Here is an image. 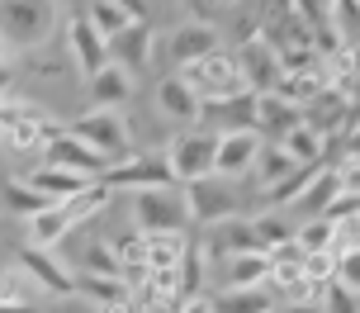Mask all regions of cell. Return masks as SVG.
Returning <instances> with one entry per match:
<instances>
[{
    "mask_svg": "<svg viewBox=\"0 0 360 313\" xmlns=\"http://www.w3.org/2000/svg\"><path fill=\"white\" fill-rule=\"evenodd\" d=\"M62 24L57 0H0V48L15 57L43 53Z\"/></svg>",
    "mask_w": 360,
    "mask_h": 313,
    "instance_id": "1",
    "label": "cell"
},
{
    "mask_svg": "<svg viewBox=\"0 0 360 313\" xmlns=\"http://www.w3.org/2000/svg\"><path fill=\"white\" fill-rule=\"evenodd\" d=\"M67 129H72L90 152H100L109 166L138 157V152H133V124H128V114H119V110H86V114H76Z\"/></svg>",
    "mask_w": 360,
    "mask_h": 313,
    "instance_id": "2",
    "label": "cell"
},
{
    "mask_svg": "<svg viewBox=\"0 0 360 313\" xmlns=\"http://www.w3.org/2000/svg\"><path fill=\"white\" fill-rule=\"evenodd\" d=\"M176 76L199 95L204 110H209V105H223V100H233V95L247 91V86H242V72H237V57L228 53V48H218V53L199 57V62H190V67H180Z\"/></svg>",
    "mask_w": 360,
    "mask_h": 313,
    "instance_id": "3",
    "label": "cell"
},
{
    "mask_svg": "<svg viewBox=\"0 0 360 313\" xmlns=\"http://www.w3.org/2000/svg\"><path fill=\"white\" fill-rule=\"evenodd\" d=\"M214 157H218V133L195 124V129H180L171 143H166V166L176 185H195L204 176H214Z\"/></svg>",
    "mask_w": 360,
    "mask_h": 313,
    "instance_id": "4",
    "label": "cell"
},
{
    "mask_svg": "<svg viewBox=\"0 0 360 313\" xmlns=\"http://www.w3.org/2000/svg\"><path fill=\"white\" fill-rule=\"evenodd\" d=\"M133 228L152 238V233H185L190 228V209H185V190L166 185V190H138L133 195Z\"/></svg>",
    "mask_w": 360,
    "mask_h": 313,
    "instance_id": "5",
    "label": "cell"
},
{
    "mask_svg": "<svg viewBox=\"0 0 360 313\" xmlns=\"http://www.w3.org/2000/svg\"><path fill=\"white\" fill-rule=\"evenodd\" d=\"M185 190V209H190V223H204L214 228L223 219H237L242 214V190L237 181H223V176H204L195 185H180Z\"/></svg>",
    "mask_w": 360,
    "mask_h": 313,
    "instance_id": "6",
    "label": "cell"
},
{
    "mask_svg": "<svg viewBox=\"0 0 360 313\" xmlns=\"http://www.w3.org/2000/svg\"><path fill=\"white\" fill-rule=\"evenodd\" d=\"M237 72H242V86L252 95H270L275 86H280V53H275V43H270L266 34H252L237 43Z\"/></svg>",
    "mask_w": 360,
    "mask_h": 313,
    "instance_id": "7",
    "label": "cell"
},
{
    "mask_svg": "<svg viewBox=\"0 0 360 313\" xmlns=\"http://www.w3.org/2000/svg\"><path fill=\"white\" fill-rule=\"evenodd\" d=\"M218 48H223V34H218L209 19H185L166 38V62H171V72H180V67H190V62L218 53Z\"/></svg>",
    "mask_w": 360,
    "mask_h": 313,
    "instance_id": "8",
    "label": "cell"
},
{
    "mask_svg": "<svg viewBox=\"0 0 360 313\" xmlns=\"http://www.w3.org/2000/svg\"><path fill=\"white\" fill-rule=\"evenodd\" d=\"M105 185L114 195H119V190L138 195V190H166V185H176V176H171L166 157H128V162L105 171Z\"/></svg>",
    "mask_w": 360,
    "mask_h": 313,
    "instance_id": "9",
    "label": "cell"
},
{
    "mask_svg": "<svg viewBox=\"0 0 360 313\" xmlns=\"http://www.w3.org/2000/svg\"><path fill=\"white\" fill-rule=\"evenodd\" d=\"M24 276L34 280V290H43V295H57V299H67L76 295V271H67L62 261H57V252H43V247H24L15 261Z\"/></svg>",
    "mask_w": 360,
    "mask_h": 313,
    "instance_id": "10",
    "label": "cell"
},
{
    "mask_svg": "<svg viewBox=\"0 0 360 313\" xmlns=\"http://www.w3.org/2000/svg\"><path fill=\"white\" fill-rule=\"evenodd\" d=\"M43 162L53 166H67V171H81V176H90V181H105L109 162L100 157V152H90L81 138H76L67 124H57V133L48 138V152H43Z\"/></svg>",
    "mask_w": 360,
    "mask_h": 313,
    "instance_id": "11",
    "label": "cell"
},
{
    "mask_svg": "<svg viewBox=\"0 0 360 313\" xmlns=\"http://www.w3.org/2000/svg\"><path fill=\"white\" fill-rule=\"evenodd\" d=\"M152 105H157V114H162V119H171V124H180V129H195L199 119H204L199 95L190 91L176 72L157 76V95H152Z\"/></svg>",
    "mask_w": 360,
    "mask_h": 313,
    "instance_id": "12",
    "label": "cell"
},
{
    "mask_svg": "<svg viewBox=\"0 0 360 313\" xmlns=\"http://www.w3.org/2000/svg\"><path fill=\"white\" fill-rule=\"evenodd\" d=\"M67 57H72V67L86 76V81L100 72V67H109V43L90 29L86 15H72V19H67Z\"/></svg>",
    "mask_w": 360,
    "mask_h": 313,
    "instance_id": "13",
    "label": "cell"
},
{
    "mask_svg": "<svg viewBox=\"0 0 360 313\" xmlns=\"http://www.w3.org/2000/svg\"><path fill=\"white\" fill-rule=\"evenodd\" d=\"M261 148H266V143H261L256 133H218L214 176H223V181H242V176H252Z\"/></svg>",
    "mask_w": 360,
    "mask_h": 313,
    "instance_id": "14",
    "label": "cell"
},
{
    "mask_svg": "<svg viewBox=\"0 0 360 313\" xmlns=\"http://www.w3.org/2000/svg\"><path fill=\"white\" fill-rule=\"evenodd\" d=\"M304 124V110H294L285 95H256V114H252V133L261 143H280L289 129H299Z\"/></svg>",
    "mask_w": 360,
    "mask_h": 313,
    "instance_id": "15",
    "label": "cell"
},
{
    "mask_svg": "<svg viewBox=\"0 0 360 313\" xmlns=\"http://www.w3.org/2000/svg\"><path fill=\"white\" fill-rule=\"evenodd\" d=\"M242 252H261V238H256V223L252 219H223L209 228V242H204V257H218V261H228V257H242Z\"/></svg>",
    "mask_w": 360,
    "mask_h": 313,
    "instance_id": "16",
    "label": "cell"
},
{
    "mask_svg": "<svg viewBox=\"0 0 360 313\" xmlns=\"http://www.w3.org/2000/svg\"><path fill=\"white\" fill-rule=\"evenodd\" d=\"M19 181L34 185L43 200L62 204V200H72V195H81V190L90 185V176H81V171H67V166H53V162H38V166H29Z\"/></svg>",
    "mask_w": 360,
    "mask_h": 313,
    "instance_id": "17",
    "label": "cell"
},
{
    "mask_svg": "<svg viewBox=\"0 0 360 313\" xmlns=\"http://www.w3.org/2000/svg\"><path fill=\"white\" fill-rule=\"evenodd\" d=\"M157 57V34H152V24H133L128 34H119L114 43H109V62H119L128 76H138V72H147V62Z\"/></svg>",
    "mask_w": 360,
    "mask_h": 313,
    "instance_id": "18",
    "label": "cell"
},
{
    "mask_svg": "<svg viewBox=\"0 0 360 313\" xmlns=\"http://www.w3.org/2000/svg\"><path fill=\"white\" fill-rule=\"evenodd\" d=\"M90 86V100H95V110H128V100H133V91H138V76H128L119 62H109V67H100V72L86 81Z\"/></svg>",
    "mask_w": 360,
    "mask_h": 313,
    "instance_id": "19",
    "label": "cell"
},
{
    "mask_svg": "<svg viewBox=\"0 0 360 313\" xmlns=\"http://www.w3.org/2000/svg\"><path fill=\"white\" fill-rule=\"evenodd\" d=\"M342 200V181H337V166H318L313 171V181L294 195V204L289 209H299L304 219H327V209Z\"/></svg>",
    "mask_w": 360,
    "mask_h": 313,
    "instance_id": "20",
    "label": "cell"
},
{
    "mask_svg": "<svg viewBox=\"0 0 360 313\" xmlns=\"http://www.w3.org/2000/svg\"><path fill=\"white\" fill-rule=\"evenodd\" d=\"M270 280V257L266 252H242V257H228L223 271H218V290H256Z\"/></svg>",
    "mask_w": 360,
    "mask_h": 313,
    "instance_id": "21",
    "label": "cell"
},
{
    "mask_svg": "<svg viewBox=\"0 0 360 313\" xmlns=\"http://www.w3.org/2000/svg\"><path fill=\"white\" fill-rule=\"evenodd\" d=\"M24 233H29V247L53 252V247H62V242L76 233V219L62 209V204H53V209H43V214H34V219L24 223Z\"/></svg>",
    "mask_w": 360,
    "mask_h": 313,
    "instance_id": "22",
    "label": "cell"
},
{
    "mask_svg": "<svg viewBox=\"0 0 360 313\" xmlns=\"http://www.w3.org/2000/svg\"><path fill=\"white\" fill-rule=\"evenodd\" d=\"M147 242V271H157V276H176L185 257H190V238L185 233H152Z\"/></svg>",
    "mask_w": 360,
    "mask_h": 313,
    "instance_id": "23",
    "label": "cell"
},
{
    "mask_svg": "<svg viewBox=\"0 0 360 313\" xmlns=\"http://www.w3.org/2000/svg\"><path fill=\"white\" fill-rule=\"evenodd\" d=\"M294 171H299V162H294L280 143H266V148H261V157H256V166H252V181H256V190H261V195H270V190H275L280 181H289Z\"/></svg>",
    "mask_w": 360,
    "mask_h": 313,
    "instance_id": "24",
    "label": "cell"
},
{
    "mask_svg": "<svg viewBox=\"0 0 360 313\" xmlns=\"http://www.w3.org/2000/svg\"><path fill=\"white\" fill-rule=\"evenodd\" d=\"M76 295H86L95 309H114V304H128L133 290H128V280H119V276H90V271H81V276H76Z\"/></svg>",
    "mask_w": 360,
    "mask_h": 313,
    "instance_id": "25",
    "label": "cell"
},
{
    "mask_svg": "<svg viewBox=\"0 0 360 313\" xmlns=\"http://www.w3.org/2000/svg\"><path fill=\"white\" fill-rule=\"evenodd\" d=\"M209 309L214 313H275V295L266 285H256V290H214Z\"/></svg>",
    "mask_w": 360,
    "mask_h": 313,
    "instance_id": "26",
    "label": "cell"
},
{
    "mask_svg": "<svg viewBox=\"0 0 360 313\" xmlns=\"http://www.w3.org/2000/svg\"><path fill=\"white\" fill-rule=\"evenodd\" d=\"M280 148H285L299 166H323V157H327V138H323L318 129L299 124V129H289L285 138H280Z\"/></svg>",
    "mask_w": 360,
    "mask_h": 313,
    "instance_id": "27",
    "label": "cell"
},
{
    "mask_svg": "<svg viewBox=\"0 0 360 313\" xmlns=\"http://www.w3.org/2000/svg\"><path fill=\"white\" fill-rule=\"evenodd\" d=\"M86 19H90V29L105 38V43H114L119 34H128L133 24H143V19H133V15H124L114 0H90L86 5Z\"/></svg>",
    "mask_w": 360,
    "mask_h": 313,
    "instance_id": "28",
    "label": "cell"
},
{
    "mask_svg": "<svg viewBox=\"0 0 360 313\" xmlns=\"http://www.w3.org/2000/svg\"><path fill=\"white\" fill-rule=\"evenodd\" d=\"M0 204H5L15 219H24V223L34 219V214H43V209H53V200H43L34 185H24L19 176H15V181H5V190H0Z\"/></svg>",
    "mask_w": 360,
    "mask_h": 313,
    "instance_id": "29",
    "label": "cell"
},
{
    "mask_svg": "<svg viewBox=\"0 0 360 313\" xmlns=\"http://www.w3.org/2000/svg\"><path fill=\"white\" fill-rule=\"evenodd\" d=\"M109 200H114V190H109L105 181H90L86 190H81V195H72V200H62V209H67V214L76 219V228H81L86 219H100V214L109 209Z\"/></svg>",
    "mask_w": 360,
    "mask_h": 313,
    "instance_id": "30",
    "label": "cell"
},
{
    "mask_svg": "<svg viewBox=\"0 0 360 313\" xmlns=\"http://www.w3.org/2000/svg\"><path fill=\"white\" fill-rule=\"evenodd\" d=\"M294 242H299L304 252H337V223H332V219L294 223Z\"/></svg>",
    "mask_w": 360,
    "mask_h": 313,
    "instance_id": "31",
    "label": "cell"
},
{
    "mask_svg": "<svg viewBox=\"0 0 360 313\" xmlns=\"http://www.w3.org/2000/svg\"><path fill=\"white\" fill-rule=\"evenodd\" d=\"M256 238H261V252H275V247H285L294 242V223L280 219V214H256Z\"/></svg>",
    "mask_w": 360,
    "mask_h": 313,
    "instance_id": "32",
    "label": "cell"
},
{
    "mask_svg": "<svg viewBox=\"0 0 360 313\" xmlns=\"http://www.w3.org/2000/svg\"><path fill=\"white\" fill-rule=\"evenodd\" d=\"M0 304H34V280L19 266H0Z\"/></svg>",
    "mask_w": 360,
    "mask_h": 313,
    "instance_id": "33",
    "label": "cell"
},
{
    "mask_svg": "<svg viewBox=\"0 0 360 313\" xmlns=\"http://www.w3.org/2000/svg\"><path fill=\"white\" fill-rule=\"evenodd\" d=\"M318 304H323V313H360V299L351 295V290H342L337 280L323 285V299H318Z\"/></svg>",
    "mask_w": 360,
    "mask_h": 313,
    "instance_id": "34",
    "label": "cell"
},
{
    "mask_svg": "<svg viewBox=\"0 0 360 313\" xmlns=\"http://www.w3.org/2000/svg\"><path fill=\"white\" fill-rule=\"evenodd\" d=\"M332 280L360 299V252H342V257H337V276H332Z\"/></svg>",
    "mask_w": 360,
    "mask_h": 313,
    "instance_id": "35",
    "label": "cell"
},
{
    "mask_svg": "<svg viewBox=\"0 0 360 313\" xmlns=\"http://www.w3.org/2000/svg\"><path fill=\"white\" fill-rule=\"evenodd\" d=\"M342 57H351V72H356V67H360V48H346V43H342ZM342 72H346V62H337V67L327 72V81L337 86V81H342Z\"/></svg>",
    "mask_w": 360,
    "mask_h": 313,
    "instance_id": "36",
    "label": "cell"
},
{
    "mask_svg": "<svg viewBox=\"0 0 360 313\" xmlns=\"http://www.w3.org/2000/svg\"><path fill=\"white\" fill-rule=\"evenodd\" d=\"M124 15H133V19H147V0H114Z\"/></svg>",
    "mask_w": 360,
    "mask_h": 313,
    "instance_id": "37",
    "label": "cell"
},
{
    "mask_svg": "<svg viewBox=\"0 0 360 313\" xmlns=\"http://www.w3.org/2000/svg\"><path fill=\"white\" fill-rule=\"evenodd\" d=\"M280 313H323V304L318 299H299V304H285Z\"/></svg>",
    "mask_w": 360,
    "mask_h": 313,
    "instance_id": "38",
    "label": "cell"
},
{
    "mask_svg": "<svg viewBox=\"0 0 360 313\" xmlns=\"http://www.w3.org/2000/svg\"><path fill=\"white\" fill-rule=\"evenodd\" d=\"M176 313H214V309H209V299L199 295V299H185V304H180Z\"/></svg>",
    "mask_w": 360,
    "mask_h": 313,
    "instance_id": "39",
    "label": "cell"
},
{
    "mask_svg": "<svg viewBox=\"0 0 360 313\" xmlns=\"http://www.w3.org/2000/svg\"><path fill=\"white\" fill-rule=\"evenodd\" d=\"M0 313H38L34 304H0Z\"/></svg>",
    "mask_w": 360,
    "mask_h": 313,
    "instance_id": "40",
    "label": "cell"
},
{
    "mask_svg": "<svg viewBox=\"0 0 360 313\" xmlns=\"http://www.w3.org/2000/svg\"><path fill=\"white\" fill-rule=\"evenodd\" d=\"M214 5H242V0H214Z\"/></svg>",
    "mask_w": 360,
    "mask_h": 313,
    "instance_id": "41",
    "label": "cell"
},
{
    "mask_svg": "<svg viewBox=\"0 0 360 313\" xmlns=\"http://www.w3.org/2000/svg\"><path fill=\"white\" fill-rule=\"evenodd\" d=\"M190 5H204V0H190Z\"/></svg>",
    "mask_w": 360,
    "mask_h": 313,
    "instance_id": "42",
    "label": "cell"
}]
</instances>
